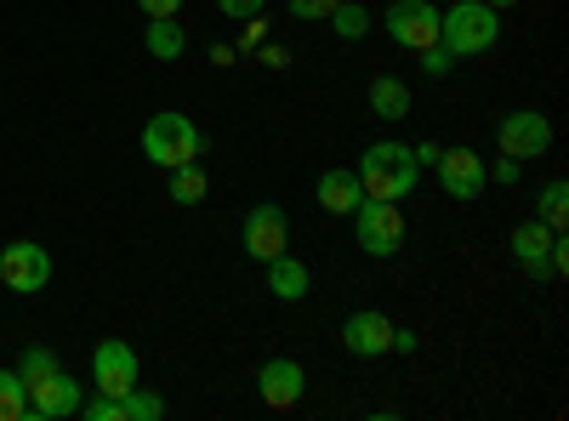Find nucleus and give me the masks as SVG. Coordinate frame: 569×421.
Listing matches in <instances>:
<instances>
[{
    "label": "nucleus",
    "mask_w": 569,
    "mask_h": 421,
    "mask_svg": "<svg viewBox=\"0 0 569 421\" xmlns=\"http://www.w3.org/2000/svg\"><path fill=\"white\" fill-rule=\"evenodd\" d=\"M353 177H359L365 200H410V189H416L421 166H416V154H410L405 143H393V137H382V143H370V149L359 154Z\"/></svg>",
    "instance_id": "obj_1"
},
{
    "label": "nucleus",
    "mask_w": 569,
    "mask_h": 421,
    "mask_svg": "<svg viewBox=\"0 0 569 421\" xmlns=\"http://www.w3.org/2000/svg\"><path fill=\"white\" fill-rule=\"evenodd\" d=\"M142 154H149L160 171H171V166L200 160L206 137H200V126L188 120L182 109H160V114H149V126H142Z\"/></svg>",
    "instance_id": "obj_2"
},
{
    "label": "nucleus",
    "mask_w": 569,
    "mask_h": 421,
    "mask_svg": "<svg viewBox=\"0 0 569 421\" xmlns=\"http://www.w3.org/2000/svg\"><path fill=\"white\" fill-rule=\"evenodd\" d=\"M496 40H501V12L485 7V0H461V7L439 18V46L450 58H479Z\"/></svg>",
    "instance_id": "obj_3"
},
{
    "label": "nucleus",
    "mask_w": 569,
    "mask_h": 421,
    "mask_svg": "<svg viewBox=\"0 0 569 421\" xmlns=\"http://www.w3.org/2000/svg\"><path fill=\"white\" fill-rule=\"evenodd\" d=\"M353 228H359V251L365 257H399V245H405V211H399V200H359L353 206Z\"/></svg>",
    "instance_id": "obj_4"
},
{
    "label": "nucleus",
    "mask_w": 569,
    "mask_h": 421,
    "mask_svg": "<svg viewBox=\"0 0 569 421\" xmlns=\"http://www.w3.org/2000/svg\"><path fill=\"white\" fill-rule=\"evenodd\" d=\"M52 285V251L34 245V240H12L0 245V291H18V297H34Z\"/></svg>",
    "instance_id": "obj_5"
},
{
    "label": "nucleus",
    "mask_w": 569,
    "mask_h": 421,
    "mask_svg": "<svg viewBox=\"0 0 569 421\" xmlns=\"http://www.w3.org/2000/svg\"><path fill=\"white\" fill-rule=\"evenodd\" d=\"M439 7L433 0H393V7L382 12V29L393 34V46H405V52H427V46H439Z\"/></svg>",
    "instance_id": "obj_6"
},
{
    "label": "nucleus",
    "mask_w": 569,
    "mask_h": 421,
    "mask_svg": "<svg viewBox=\"0 0 569 421\" xmlns=\"http://www.w3.org/2000/svg\"><path fill=\"white\" fill-rule=\"evenodd\" d=\"M496 143H501L507 160H541L552 149V120L541 109H512L496 126Z\"/></svg>",
    "instance_id": "obj_7"
},
{
    "label": "nucleus",
    "mask_w": 569,
    "mask_h": 421,
    "mask_svg": "<svg viewBox=\"0 0 569 421\" xmlns=\"http://www.w3.org/2000/svg\"><path fill=\"white\" fill-rule=\"evenodd\" d=\"M240 245H246V257H257V262L279 257L284 245H291V217H284V206H273V200L251 206L246 222H240Z\"/></svg>",
    "instance_id": "obj_8"
},
{
    "label": "nucleus",
    "mask_w": 569,
    "mask_h": 421,
    "mask_svg": "<svg viewBox=\"0 0 569 421\" xmlns=\"http://www.w3.org/2000/svg\"><path fill=\"white\" fill-rule=\"evenodd\" d=\"M433 171H439V189H445L450 200H479V194H485V182H490L479 149H445Z\"/></svg>",
    "instance_id": "obj_9"
},
{
    "label": "nucleus",
    "mask_w": 569,
    "mask_h": 421,
    "mask_svg": "<svg viewBox=\"0 0 569 421\" xmlns=\"http://www.w3.org/2000/svg\"><path fill=\"white\" fill-rule=\"evenodd\" d=\"M69 415H80V382L69 370L29 382V421H69Z\"/></svg>",
    "instance_id": "obj_10"
},
{
    "label": "nucleus",
    "mask_w": 569,
    "mask_h": 421,
    "mask_svg": "<svg viewBox=\"0 0 569 421\" xmlns=\"http://www.w3.org/2000/svg\"><path fill=\"white\" fill-rule=\"evenodd\" d=\"M342 348H348L353 359H382V353H393V319H388L382 308H359V313H348V324H342Z\"/></svg>",
    "instance_id": "obj_11"
},
{
    "label": "nucleus",
    "mask_w": 569,
    "mask_h": 421,
    "mask_svg": "<svg viewBox=\"0 0 569 421\" xmlns=\"http://www.w3.org/2000/svg\"><path fill=\"white\" fill-rule=\"evenodd\" d=\"M257 393H262L268 410H297L302 393H308V370H302L297 359H262V370H257Z\"/></svg>",
    "instance_id": "obj_12"
},
{
    "label": "nucleus",
    "mask_w": 569,
    "mask_h": 421,
    "mask_svg": "<svg viewBox=\"0 0 569 421\" xmlns=\"http://www.w3.org/2000/svg\"><path fill=\"white\" fill-rule=\"evenodd\" d=\"M91 388L98 393H131L137 388V353L126 342H98V353H91Z\"/></svg>",
    "instance_id": "obj_13"
},
{
    "label": "nucleus",
    "mask_w": 569,
    "mask_h": 421,
    "mask_svg": "<svg viewBox=\"0 0 569 421\" xmlns=\"http://www.w3.org/2000/svg\"><path fill=\"white\" fill-rule=\"evenodd\" d=\"M552 240H558V233L541 222V217H525V222H518L512 228V262L518 268H525L530 279H552Z\"/></svg>",
    "instance_id": "obj_14"
},
{
    "label": "nucleus",
    "mask_w": 569,
    "mask_h": 421,
    "mask_svg": "<svg viewBox=\"0 0 569 421\" xmlns=\"http://www.w3.org/2000/svg\"><path fill=\"white\" fill-rule=\"evenodd\" d=\"M313 200H319L330 217H353V206L365 200V189H359L353 166H330V171H319V189H313Z\"/></svg>",
    "instance_id": "obj_15"
},
{
    "label": "nucleus",
    "mask_w": 569,
    "mask_h": 421,
    "mask_svg": "<svg viewBox=\"0 0 569 421\" xmlns=\"http://www.w3.org/2000/svg\"><path fill=\"white\" fill-rule=\"evenodd\" d=\"M262 268H268V291H273L279 302H302V297L313 291V273H308V262H297L291 251L268 257Z\"/></svg>",
    "instance_id": "obj_16"
},
{
    "label": "nucleus",
    "mask_w": 569,
    "mask_h": 421,
    "mask_svg": "<svg viewBox=\"0 0 569 421\" xmlns=\"http://www.w3.org/2000/svg\"><path fill=\"white\" fill-rule=\"evenodd\" d=\"M370 114L376 120H405L410 114V86L399 74H376L370 80Z\"/></svg>",
    "instance_id": "obj_17"
},
{
    "label": "nucleus",
    "mask_w": 569,
    "mask_h": 421,
    "mask_svg": "<svg viewBox=\"0 0 569 421\" xmlns=\"http://www.w3.org/2000/svg\"><path fill=\"white\" fill-rule=\"evenodd\" d=\"M142 46H149V58L160 63H177L188 52V29L177 18H149V34H142Z\"/></svg>",
    "instance_id": "obj_18"
},
{
    "label": "nucleus",
    "mask_w": 569,
    "mask_h": 421,
    "mask_svg": "<svg viewBox=\"0 0 569 421\" xmlns=\"http://www.w3.org/2000/svg\"><path fill=\"white\" fill-rule=\"evenodd\" d=\"M211 189V177L200 171V160H188V166H171V200L177 206H200Z\"/></svg>",
    "instance_id": "obj_19"
},
{
    "label": "nucleus",
    "mask_w": 569,
    "mask_h": 421,
    "mask_svg": "<svg viewBox=\"0 0 569 421\" xmlns=\"http://www.w3.org/2000/svg\"><path fill=\"white\" fill-rule=\"evenodd\" d=\"M325 23H330V29H337L342 40H365V34L376 29V18H370V12L359 7V0H337V12H330Z\"/></svg>",
    "instance_id": "obj_20"
},
{
    "label": "nucleus",
    "mask_w": 569,
    "mask_h": 421,
    "mask_svg": "<svg viewBox=\"0 0 569 421\" xmlns=\"http://www.w3.org/2000/svg\"><path fill=\"white\" fill-rule=\"evenodd\" d=\"M536 217H541L552 233H563V222H569V182H563V177H552L547 189H541V206H536Z\"/></svg>",
    "instance_id": "obj_21"
},
{
    "label": "nucleus",
    "mask_w": 569,
    "mask_h": 421,
    "mask_svg": "<svg viewBox=\"0 0 569 421\" xmlns=\"http://www.w3.org/2000/svg\"><path fill=\"white\" fill-rule=\"evenodd\" d=\"M0 421H29V388L18 370H0Z\"/></svg>",
    "instance_id": "obj_22"
},
{
    "label": "nucleus",
    "mask_w": 569,
    "mask_h": 421,
    "mask_svg": "<svg viewBox=\"0 0 569 421\" xmlns=\"http://www.w3.org/2000/svg\"><path fill=\"white\" fill-rule=\"evenodd\" d=\"M120 404H126V421H160L166 415V399L160 393H149V388H131V393H120Z\"/></svg>",
    "instance_id": "obj_23"
},
{
    "label": "nucleus",
    "mask_w": 569,
    "mask_h": 421,
    "mask_svg": "<svg viewBox=\"0 0 569 421\" xmlns=\"http://www.w3.org/2000/svg\"><path fill=\"white\" fill-rule=\"evenodd\" d=\"M52 370H58V353H52V348H23V359H18L23 388H29V382H40V377H52Z\"/></svg>",
    "instance_id": "obj_24"
},
{
    "label": "nucleus",
    "mask_w": 569,
    "mask_h": 421,
    "mask_svg": "<svg viewBox=\"0 0 569 421\" xmlns=\"http://www.w3.org/2000/svg\"><path fill=\"white\" fill-rule=\"evenodd\" d=\"M80 415L86 421H126V404L114 393H98V399H80Z\"/></svg>",
    "instance_id": "obj_25"
},
{
    "label": "nucleus",
    "mask_w": 569,
    "mask_h": 421,
    "mask_svg": "<svg viewBox=\"0 0 569 421\" xmlns=\"http://www.w3.org/2000/svg\"><path fill=\"white\" fill-rule=\"evenodd\" d=\"M291 7V18H302V23H325L330 12H337V0H284Z\"/></svg>",
    "instance_id": "obj_26"
},
{
    "label": "nucleus",
    "mask_w": 569,
    "mask_h": 421,
    "mask_svg": "<svg viewBox=\"0 0 569 421\" xmlns=\"http://www.w3.org/2000/svg\"><path fill=\"white\" fill-rule=\"evenodd\" d=\"M217 12H222V18H240V23H246V18L268 12V0H217Z\"/></svg>",
    "instance_id": "obj_27"
},
{
    "label": "nucleus",
    "mask_w": 569,
    "mask_h": 421,
    "mask_svg": "<svg viewBox=\"0 0 569 421\" xmlns=\"http://www.w3.org/2000/svg\"><path fill=\"white\" fill-rule=\"evenodd\" d=\"M262 40H268V18L257 12V18H246V34H240V46H233V52H257Z\"/></svg>",
    "instance_id": "obj_28"
},
{
    "label": "nucleus",
    "mask_w": 569,
    "mask_h": 421,
    "mask_svg": "<svg viewBox=\"0 0 569 421\" xmlns=\"http://www.w3.org/2000/svg\"><path fill=\"white\" fill-rule=\"evenodd\" d=\"M421 69L439 80V74H450V69H456V58L445 52V46H427V52H421Z\"/></svg>",
    "instance_id": "obj_29"
},
{
    "label": "nucleus",
    "mask_w": 569,
    "mask_h": 421,
    "mask_svg": "<svg viewBox=\"0 0 569 421\" xmlns=\"http://www.w3.org/2000/svg\"><path fill=\"white\" fill-rule=\"evenodd\" d=\"M257 52H262V63H268V69H291V52H284V46H273V40H262Z\"/></svg>",
    "instance_id": "obj_30"
},
{
    "label": "nucleus",
    "mask_w": 569,
    "mask_h": 421,
    "mask_svg": "<svg viewBox=\"0 0 569 421\" xmlns=\"http://www.w3.org/2000/svg\"><path fill=\"white\" fill-rule=\"evenodd\" d=\"M137 7L149 12V18H177V12H182V0H137Z\"/></svg>",
    "instance_id": "obj_31"
},
{
    "label": "nucleus",
    "mask_w": 569,
    "mask_h": 421,
    "mask_svg": "<svg viewBox=\"0 0 569 421\" xmlns=\"http://www.w3.org/2000/svg\"><path fill=\"white\" fill-rule=\"evenodd\" d=\"M518 177H525V160H496V182H518Z\"/></svg>",
    "instance_id": "obj_32"
},
{
    "label": "nucleus",
    "mask_w": 569,
    "mask_h": 421,
    "mask_svg": "<svg viewBox=\"0 0 569 421\" xmlns=\"http://www.w3.org/2000/svg\"><path fill=\"white\" fill-rule=\"evenodd\" d=\"M410 154H416V166L427 171V166H439V154H445V149H439V143H416Z\"/></svg>",
    "instance_id": "obj_33"
},
{
    "label": "nucleus",
    "mask_w": 569,
    "mask_h": 421,
    "mask_svg": "<svg viewBox=\"0 0 569 421\" xmlns=\"http://www.w3.org/2000/svg\"><path fill=\"white\" fill-rule=\"evenodd\" d=\"M393 348H399V353H416L421 342H416V331H399V324H393Z\"/></svg>",
    "instance_id": "obj_34"
},
{
    "label": "nucleus",
    "mask_w": 569,
    "mask_h": 421,
    "mask_svg": "<svg viewBox=\"0 0 569 421\" xmlns=\"http://www.w3.org/2000/svg\"><path fill=\"white\" fill-rule=\"evenodd\" d=\"M485 7H496V12H507V7H518V0H485Z\"/></svg>",
    "instance_id": "obj_35"
}]
</instances>
